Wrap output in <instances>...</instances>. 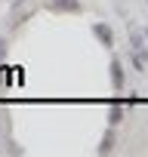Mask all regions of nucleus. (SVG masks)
Returning <instances> with one entry per match:
<instances>
[{
    "mask_svg": "<svg viewBox=\"0 0 148 157\" xmlns=\"http://www.w3.org/2000/svg\"><path fill=\"white\" fill-rule=\"evenodd\" d=\"M108 68H111V86H114V93H123V86H127V77H123V62L114 56Z\"/></svg>",
    "mask_w": 148,
    "mask_h": 157,
    "instance_id": "nucleus-1",
    "label": "nucleus"
},
{
    "mask_svg": "<svg viewBox=\"0 0 148 157\" xmlns=\"http://www.w3.org/2000/svg\"><path fill=\"white\" fill-rule=\"evenodd\" d=\"M46 6H49L53 13H80V10H84L80 0H46Z\"/></svg>",
    "mask_w": 148,
    "mask_h": 157,
    "instance_id": "nucleus-2",
    "label": "nucleus"
},
{
    "mask_svg": "<svg viewBox=\"0 0 148 157\" xmlns=\"http://www.w3.org/2000/svg\"><path fill=\"white\" fill-rule=\"evenodd\" d=\"M93 34L102 40L105 49H114V34H111V28H108L105 22H93Z\"/></svg>",
    "mask_w": 148,
    "mask_h": 157,
    "instance_id": "nucleus-3",
    "label": "nucleus"
},
{
    "mask_svg": "<svg viewBox=\"0 0 148 157\" xmlns=\"http://www.w3.org/2000/svg\"><path fill=\"white\" fill-rule=\"evenodd\" d=\"M114 139H117V132H114V126H108V129H105V139H102V145H99L96 151H99V154H111V151H114Z\"/></svg>",
    "mask_w": 148,
    "mask_h": 157,
    "instance_id": "nucleus-4",
    "label": "nucleus"
},
{
    "mask_svg": "<svg viewBox=\"0 0 148 157\" xmlns=\"http://www.w3.org/2000/svg\"><path fill=\"white\" fill-rule=\"evenodd\" d=\"M123 117H127V108H123V105H114V108L108 111V126H114V129H117V126L123 123Z\"/></svg>",
    "mask_w": 148,
    "mask_h": 157,
    "instance_id": "nucleus-5",
    "label": "nucleus"
},
{
    "mask_svg": "<svg viewBox=\"0 0 148 157\" xmlns=\"http://www.w3.org/2000/svg\"><path fill=\"white\" fill-rule=\"evenodd\" d=\"M6 49H10V46H6V40L0 37V59H6Z\"/></svg>",
    "mask_w": 148,
    "mask_h": 157,
    "instance_id": "nucleus-6",
    "label": "nucleus"
},
{
    "mask_svg": "<svg viewBox=\"0 0 148 157\" xmlns=\"http://www.w3.org/2000/svg\"><path fill=\"white\" fill-rule=\"evenodd\" d=\"M139 31H142V37H145V40H148V25H145V28H139Z\"/></svg>",
    "mask_w": 148,
    "mask_h": 157,
    "instance_id": "nucleus-7",
    "label": "nucleus"
},
{
    "mask_svg": "<svg viewBox=\"0 0 148 157\" xmlns=\"http://www.w3.org/2000/svg\"><path fill=\"white\" fill-rule=\"evenodd\" d=\"M22 3H25V0H13V10H16V6H22Z\"/></svg>",
    "mask_w": 148,
    "mask_h": 157,
    "instance_id": "nucleus-8",
    "label": "nucleus"
}]
</instances>
